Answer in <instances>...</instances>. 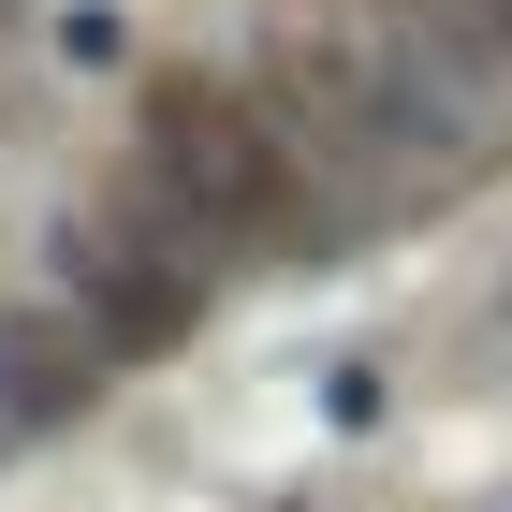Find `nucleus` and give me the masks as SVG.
Masks as SVG:
<instances>
[{
  "mask_svg": "<svg viewBox=\"0 0 512 512\" xmlns=\"http://www.w3.org/2000/svg\"><path fill=\"white\" fill-rule=\"evenodd\" d=\"M132 132H147V191L176 205V220L249 235V220L293 205V132H278L249 88H220V74H147Z\"/></svg>",
  "mask_w": 512,
  "mask_h": 512,
  "instance_id": "nucleus-1",
  "label": "nucleus"
},
{
  "mask_svg": "<svg viewBox=\"0 0 512 512\" xmlns=\"http://www.w3.org/2000/svg\"><path fill=\"white\" fill-rule=\"evenodd\" d=\"M59 278H74V322L103 352H176L205 322V278L176 235H132V220H59Z\"/></svg>",
  "mask_w": 512,
  "mask_h": 512,
  "instance_id": "nucleus-2",
  "label": "nucleus"
},
{
  "mask_svg": "<svg viewBox=\"0 0 512 512\" xmlns=\"http://www.w3.org/2000/svg\"><path fill=\"white\" fill-rule=\"evenodd\" d=\"M88 395H103V337H88L74 308L0 322V439H15V425H59V410H88Z\"/></svg>",
  "mask_w": 512,
  "mask_h": 512,
  "instance_id": "nucleus-3",
  "label": "nucleus"
},
{
  "mask_svg": "<svg viewBox=\"0 0 512 512\" xmlns=\"http://www.w3.org/2000/svg\"><path fill=\"white\" fill-rule=\"evenodd\" d=\"M454 15H469V30H498V59H512V0H454Z\"/></svg>",
  "mask_w": 512,
  "mask_h": 512,
  "instance_id": "nucleus-4",
  "label": "nucleus"
}]
</instances>
